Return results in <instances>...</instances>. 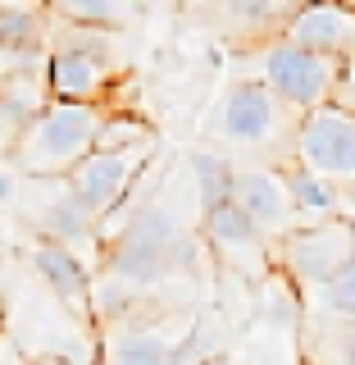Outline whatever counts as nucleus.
I'll use <instances>...</instances> for the list:
<instances>
[{
  "label": "nucleus",
  "mask_w": 355,
  "mask_h": 365,
  "mask_svg": "<svg viewBox=\"0 0 355 365\" xmlns=\"http://www.w3.org/2000/svg\"><path fill=\"white\" fill-rule=\"evenodd\" d=\"M100 365H110V361H100Z\"/></svg>",
  "instance_id": "obj_28"
},
{
  "label": "nucleus",
  "mask_w": 355,
  "mask_h": 365,
  "mask_svg": "<svg viewBox=\"0 0 355 365\" xmlns=\"http://www.w3.org/2000/svg\"><path fill=\"white\" fill-rule=\"evenodd\" d=\"M301 0H187V14L228 46H265L282 37Z\"/></svg>",
  "instance_id": "obj_7"
},
{
  "label": "nucleus",
  "mask_w": 355,
  "mask_h": 365,
  "mask_svg": "<svg viewBox=\"0 0 355 365\" xmlns=\"http://www.w3.org/2000/svg\"><path fill=\"white\" fill-rule=\"evenodd\" d=\"M32 269H37V279L46 283V292L55 297V302H64L68 311L78 315H91V265L83 251H73L68 242H55V237L37 233V242H32Z\"/></svg>",
  "instance_id": "obj_11"
},
{
  "label": "nucleus",
  "mask_w": 355,
  "mask_h": 365,
  "mask_svg": "<svg viewBox=\"0 0 355 365\" xmlns=\"http://www.w3.org/2000/svg\"><path fill=\"white\" fill-rule=\"evenodd\" d=\"M9 197H14V182H9V174L0 169V205H9Z\"/></svg>",
  "instance_id": "obj_23"
},
{
  "label": "nucleus",
  "mask_w": 355,
  "mask_h": 365,
  "mask_svg": "<svg viewBox=\"0 0 355 365\" xmlns=\"http://www.w3.org/2000/svg\"><path fill=\"white\" fill-rule=\"evenodd\" d=\"M46 5H51L55 19L87 23V28H110V32H123L142 14L137 0H46Z\"/></svg>",
  "instance_id": "obj_17"
},
{
  "label": "nucleus",
  "mask_w": 355,
  "mask_h": 365,
  "mask_svg": "<svg viewBox=\"0 0 355 365\" xmlns=\"http://www.w3.org/2000/svg\"><path fill=\"white\" fill-rule=\"evenodd\" d=\"M105 361L110 365H187L182 347L174 338H164L155 324H110L105 342Z\"/></svg>",
  "instance_id": "obj_14"
},
{
  "label": "nucleus",
  "mask_w": 355,
  "mask_h": 365,
  "mask_svg": "<svg viewBox=\"0 0 355 365\" xmlns=\"http://www.w3.org/2000/svg\"><path fill=\"white\" fill-rule=\"evenodd\" d=\"M142 9H169V5H182V0H137Z\"/></svg>",
  "instance_id": "obj_24"
},
{
  "label": "nucleus",
  "mask_w": 355,
  "mask_h": 365,
  "mask_svg": "<svg viewBox=\"0 0 355 365\" xmlns=\"http://www.w3.org/2000/svg\"><path fill=\"white\" fill-rule=\"evenodd\" d=\"M0 5H18V0H0Z\"/></svg>",
  "instance_id": "obj_27"
},
{
  "label": "nucleus",
  "mask_w": 355,
  "mask_h": 365,
  "mask_svg": "<svg viewBox=\"0 0 355 365\" xmlns=\"http://www.w3.org/2000/svg\"><path fill=\"white\" fill-rule=\"evenodd\" d=\"M341 68H346L341 60L319 55V51H310V46H301L292 37H273V41L260 46V55H255V78L278 101H287V106L301 110V114L337 96Z\"/></svg>",
  "instance_id": "obj_3"
},
{
  "label": "nucleus",
  "mask_w": 355,
  "mask_h": 365,
  "mask_svg": "<svg viewBox=\"0 0 355 365\" xmlns=\"http://www.w3.org/2000/svg\"><path fill=\"white\" fill-rule=\"evenodd\" d=\"M151 151H155V142H137V146H123V151H91L68 169L64 182H68V192L105 224L110 215L132 197V182L146 169Z\"/></svg>",
  "instance_id": "obj_6"
},
{
  "label": "nucleus",
  "mask_w": 355,
  "mask_h": 365,
  "mask_svg": "<svg viewBox=\"0 0 355 365\" xmlns=\"http://www.w3.org/2000/svg\"><path fill=\"white\" fill-rule=\"evenodd\" d=\"M333 101H341V106L355 114V60L341 68V83H337V96H333Z\"/></svg>",
  "instance_id": "obj_22"
},
{
  "label": "nucleus",
  "mask_w": 355,
  "mask_h": 365,
  "mask_svg": "<svg viewBox=\"0 0 355 365\" xmlns=\"http://www.w3.org/2000/svg\"><path fill=\"white\" fill-rule=\"evenodd\" d=\"M119 83V64L96 60L87 51H51L46 55V87L51 101H83V106H110Z\"/></svg>",
  "instance_id": "obj_12"
},
{
  "label": "nucleus",
  "mask_w": 355,
  "mask_h": 365,
  "mask_svg": "<svg viewBox=\"0 0 355 365\" xmlns=\"http://www.w3.org/2000/svg\"><path fill=\"white\" fill-rule=\"evenodd\" d=\"M296 119H301V110L278 101L260 78H242L223 91L214 133L228 146L255 155V165H282L296 142Z\"/></svg>",
  "instance_id": "obj_2"
},
{
  "label": "nucleus",
  "mask_w": 355,
  "mask_h": 365,
  "mask_svg": "<svg viewBox=\"0 0 355 365\" xmlns=\"http://www.w3.org/2000/svg\"><path fill=\"white\" fill-rule=\"evenodd\" d=\"M205 365H228V361H205Z\"/></svg>",
  "instance_id": "obj_26"
},
{
  "label": "nucleus",
  "mask_w": 355,
  "mask_h": 365,
  "mask_svg": "<svg viewBox=\"0 0 355 365\" xmlns=\"http://www.w3.org/2000/svg\"><path fill=\"white\" fill-rule=\"evenodd\" d=\"M292 160L305 169L333 178V182H355V114L341 101H324V106L305 110L296 119V142Z\"/></svg>",
  "instance_id": "obj_5"
},
{
  "label": "nucleus",
  "mask_w": 355,
  "mask_h": 365,
  "mask_svg": "<svg viewBox=\"0 0 355 365\" xmlns=\"http://www.w3.org/2000/svg\"><path fill=\"white\" fill-rule=\"evenodd\" d=\"M28 365H68L64 356H37V361H28Z\"/></svg>",
  "instance_id": "obj_25"
},
{
  "label": "nucleus",
  "mask_w": 355,
  "mask_h": 365,
  "mask_svg": "<svg viewBox=\"0 0 355 365\" xmlns=\"http://www.w3.org/2000/svg\"><path fill=\"white\" fill-rule=\"evenodd\" d=\"M201 237L210 242V251L223 260V265H233L242 274H265L269 269L273 242L233 197L219 201V205H210V210H201Z\"/></svg>",
  "instance_id": "obj_8"
},
{
  "label": "nucleus",
  "mask_w": 355,
  "mask_h": 365,
  "mask_svg": "<svg viewBox=\"0 0 355 365\" xmlns=\"http://www.w3.org/2000/svg\"><path fill=\"white\" fill-rule=\"evenodd\" d=\"M233 201L265 228L269 242H278L287 228H296V205L287 197L278 165H237L233 174Z\"/></svg>",
  "instance_id": "obj_10"
},
{
  "label": "nucleus",
  "mask_w": 355,
  "mask_h": 365,
  "mask_svg": "<svg viewBox=\"0 0 355 365\" xmlns=\"http://www.w3.org/2000/svg\"><path fill=\"white\" fill-rule=\"evenodd\" d=\"M233 174H237V165L223 151H191V182H196L201 210L233 197Z\"/></svg>",
  "instance_id": "obj_18"
},
{
  "label": "nucleus",
  "mask_w": 355,
  "mask_h": 365,
  "mask_svg": "<svg viewBox=\"0 0 355 365\" xmlns=\"http://www.w3.org/2000/svg\"><path fill=\"white\" fill-rule=\"evenodd\" d=\"M137 142H155V128L132 110H105V123L96 133V151H123Z\"/></svg>",
  "instance_id": "obj_20"
},
{
  "label": "nucleus",
  "mask_w": 355,
  "mask_h": 365,
  "mask_svg": "<svg viewBox=\"0 0 355 365\" xmlns=\"http://www.w3.org/2000/svg\"><path fill=\"white\" fill-rule=\"evenodd\" d=\"M41 233L55 237V242H68L73 251H83V256H87V251H96V247H105V242H100V220L68 187L55 201L41 205Z\"/></svg>",
  "instance_id": "obj_15"
},
{
  "label": "nucleus",
  "mask_w": 355,
  "mask_h": 365,
  "mask_svg": "<svg viewBox=\"0 0 355 365\" xmlns=\"http://www.w3.org/2000/svg\"><path fill=\"white\" fill-rule=\"evenodd\" d=\"M46 28H51V9H46V0H18V5H0V46H18V51H46Z\"/></svg>",
  "instance_id": "obj_16"
},
{
  "label": "nucleus",
  "mask_w": 355,
  "mask_h": 365,
  "mask_svg": "<svg viewBox=\"0 0 355 365\" xmlns=\"http://www.w3.org/2000/svg\"><path fill=\"white\" fill-rule=\"evenodd\" d=\"M310 302H314L324 315L355 319V251L346 256V265H341L333 279H324L319 288H310Z\"/></svg>",
  "instance_id": "obj_19"
},
{
  "label": "nucleus",
  "mask_w": 355,
  "mask_h": 365,
  "mask_svg": "<svg viewBox=\"0 0 355 365\" xmlns=\"http://www.w3.org/2000/svg\"><path fill=\"white\" fill-rule=\"evenodd\" d=\"M337 361L355 365V319H341V334H337Z\"/></svg>",
  "instance_id": "obj_21"
},
{
  "label": "nucleus",
  "mask_w": 355,
  "mask_h": 365,
  "mask_svg": "<svg viewBox=\"0 0 355 365\" xmlns=\"http://www.w3.org/2000/svg\"><path fill=\"white\" fill-rule=\"evenodd\" d=\"M282 37L351 64L355 60V5L351 0H301L287 14Z\"/></svg>",
  "instance_id": "obj_9"
},
{
  "label": "nucleus",
  "mask_w": 355,
  "mask_h": 365,
  "mask_svg": "<svg viewBox=\"0 0 355 365\" xmlns=\"http://www.w3.org/2000/svg\"><path fill=\"white\" fill-rule=\"evenodd\" d=\"M110 106H83V101H46L18 128L14 165L28 178H64L83 155L96 151V133Z\"/></svg>",
  "instance_id": "obj_1"
},
{
  "label": "nucleus",
  "mask_w": 355,
  "mask_h": 365,
  "mask_svg": "<svg viewBox=\"0 0 355 365\" xmlns=\"http://www.w3.org/2000/svg\"><path fill=\"white\" fill-rule=\"evenodd\" d=\"M282 182H287V197L296 205V220H333V215H351V201H346V187L324 174H314V169H305L301 160H282L278 165Z\"/></svg>",
  "instance_id": "obj_13"
},
{
  "label": "nucleus",
  "mask_w": 355,
  "mask_h": 365,
  "mask_svg": "<svg viewBox=\"0 0 355 365\" xmlns=\"http://www.w3.org/2000/svg\"><path fill=\"white\" fill-rule=\"evenodd\" d=\"M273 251H278V265L292 274V283H301L310 292L346 265V256L355 251V220L333 215V220L296 224L273 242Z\"/></svg>",
  "instance_id": "obj_4"
}]
</instances>
